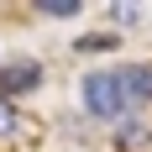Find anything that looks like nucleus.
<instances>
[{
  "label": "nucleus",
  "instance_id": "f257e3e1",
  "mask_svg": "<svg viewBox=\"0 0 152 152\" xmlns=\"http://www.w3.org/2000/svg\"><path fill=\"white\" fill-rule=\"evenodd\" d=\"M84 110H89L94 121H121L126 110H131L115 68H94V74H84Z\"/></svg>",
  "mask_w": 152,
  "mask_h": 152
},
{
  "label": "nucleus",
  "instance_id": "f03ea898",
  "mask_svg": "<svg viewBox=\"0 0 152 152\" xmlns=\"http://www.w3.org/2000/svg\"><path fill=\"white\" fill-rule=\"evenodd\" d=\"M42 84V63L37 58H16V63H0V94L16 100V94H31Z\"/></svg>",
  "mask_w": 152,
  "mask_h": 152
},
{
  "label": "nucleus",
  "instance_id": "7ed1b4c3",
  "mask_svg": "<svg viewBox=\"0 0 152 152\" xmlns=\"http://www.w3.org/2000/svg\"><path fill=\"white\" fill-rule=\"evenodd\" d=\"M115 74H121L126 105H152V68L147 63H126V68H115Z\"/></svg>",
  "mask_w": 152,
  "mask_h": 152
},
{
  "label": "nucleus",
  "instance_id": "20e7f679",
  "mask_svg": "<svg viewBox=\"0 0 152 152\" xmlns=\"http://www.w3.org/2000/svg\"><path fill=\"white\" fill-rule=\"evenodd\" d=\"M115 147H121V152H152V131H147V126H131V121H126L121 131H115Z\"/></svg>",
  "mask_w": 152,
  "mask_h": 152
},
{
  "label": "nucleus",
  "instance_id": "39448f33",
  "mask_svg": "<svg viewBox=\"0 0 152 152\" xmlns=\"http://www.w3.org/2000/svg\"><path fill=\"white\" fill-rule=\"evenodd\" d=\"M31 11H37V16H79L84 5H79V0H37Z\"/></svg>",
  "mask_w": 152,
  "mask_h": 152
},
{
  "label": "nucleus",
  "instance_id": "423d86ee",
  "mask_svg": "<svg viewBox=\"0 0 152 152\" xmlns=\"http://www.w3.org/2000/svg\"><path fill=\"white\" fill-rule=\"evenodd\" d=\"M16 131H21V110L0 94V137H16Z\"/></svg>",
  "mask_w": 152,
  "mask_h": 152
},
{
  "label": "nucleus",
  "instance_id": "0eeeda50",
  "mask_svg": "<svg viewBox=\"0 0 152 152\" xmlns=\"http://www.w3.org/2000/svg\"><path fill=\"white\" fill-rule=\"evenodd\" d=\"M115 47V37L110 31H94V37H79V53H110Z\"/></svg>",
  "mask_w": 152,
  "mask_h": 152
},
{
  "label": "nucleus",
  "instance_id": "6e6552de",
  "mask_svg": "<svg viewBox=\"0 0 152 152\" xmlns=\"http://www.w3.org/2000/svg\"><path fill=\"white\" fill-rule=\"evenodd\" d=\"M110 16H115V26H137V21H142V5H110Z\"/></svg>",
  "mask_w": 152,
  "mask_h": 152
}]
</instances>
